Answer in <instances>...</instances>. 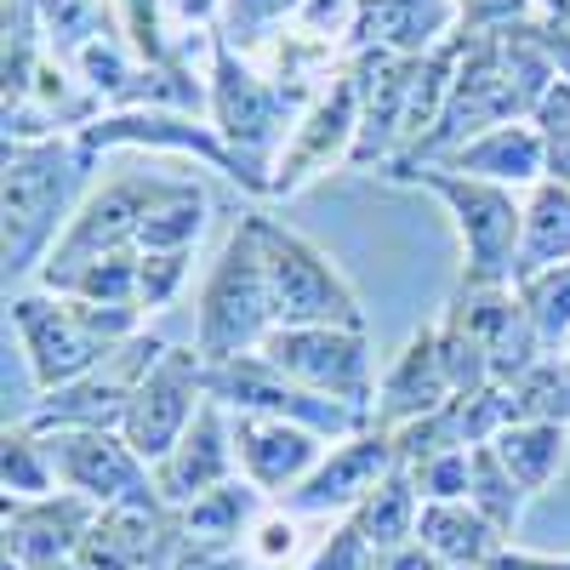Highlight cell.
<instances>
[{"instance_id": "1", "label": "cell", "mask_w": 570, "mask_h": 570, "mask_svg": "<svg viewBox=\"0 0 570 570\" xmlns=\"http://www.w3.org/2000/svg\"><path fill=\"white\" fill-rule=\"evenodd\" d=\"M12 325L23 337L35 383L52 394L80 383L86 371H98L120 343L137 337V308H104V303H80V297H12Z\"/></svg>"}, {"instance_id": "2", "label": "cell", "mask_w": 570, "mask_h": 570, "mask_svg": "<svg viewBox=\"0 0 570 570\" xmlns=\"http://www.w3.org/2000/svg\"><path fill=\"white\" fill-rule=\"evenodd\" d=\"M86 142H7V279H23L52 257V234L69 212L75 183L86 177Z\"/></svg>"}, {"instance_id": "3", "label": "cell", "mask_w": 570, "mask_h": 570, "mask_svg": "<svg viewBox=\"0 0 570 570\" xmlns=\"http://www.w3.org/2000/svg\"><path fill=\"white\" fill-rule=\"evenodd\" d=\"M257 257H263V279H268V303H274V325H348L365 331V308L348 292V279L331 268V257L303 240L297 228H285L274 217H246Z\"/></svg>"}, {"instance_id": "4", "label": "cell", "mask_w": 570, "mask_h": 570, "mask_svg": "<svg viewBox=\"0 0 570 570\" xmlns=\"http://www.w3.org/2000/svg\"><path fill=\"white\" fill-rule=\"evenodd\" d=\"M303 104V86H268L240 52L234 40H217V63H212V109H217V137L234 149L263 195H274V149L292 142V109Z\"/></svg>"}, {"instance_id": "5", "label": "cell", "mask_w": 570, "mask_h": 570, "mask_svg": "<svg viewBox=\"0 0 570 570\" xmlns=\"http://www.w3.org/2000/svg\"><path fill=\"white\" fill-rule=\"evenodd\" d=\"M166 188H171V177H155V171H126V177L104 183L98 195L80 206V217L58 234L52 257L40 263V285L69 297L75 279L91 263H104L115 252H137V234H142V223H149V212L160 206Z\"/></svg>"}, {"instance_id": "6", "label": "cell", "mask_w": 570, "mask_h": 570, "mask_svg": "<svg viewBox=\"0 0 570 570\" xmlns=\"http://www.w3.org/2000/svg\"><path fill=\"white\" fill-rule=\"evenodd\" d=\"M394 183H422L451 206L456 234L468 246V274L462 285H513L519 268V240H525V212L513 206V195L502 183H480L462 171H440V166H411V171H389Z\"/></svg>"}, {"instance_id": "7", "label": "cell", "mask_w": 570, "mask_h": 570, "mask_svg": "<svg viewBox=\"0 0 570 570\" xmlns=\"http://www.w3.org/2000/svg\"><path fill=\"white\" fill-rule=\"evenodd\" d=\"M274 331V303H268V279H263V257L252 228L240 223L228 234V246L206 279V297H200V331H195V348L206 365H228V360H246L268 343Z\"/></svg>"}, {"instance_id": "8", "label": "cell", "mask_w": 570, "mask_h": 570, "mask_svg": "<svg viewBox=\"0 0 570 570\" xmlns=\"http://www.w3.org/2000/svg\"><path fill=\"white\" fill-rule=\"evenodd\" d=\"M257 354L279 376H292V383H303L325 400H343V405H354L376 422V360H371L365 331H348V325H274Z\"/></svg>"}, {"instance_id": "9", "label": "cell", "mask_w": 570, "mask_h": 570, "mask_svg": "<svg viewBox=\"0 0 570 570\" xmlns=\"http://www.w3.org/2000/svg\"><path fill=\"white\" fill-rule=\"evenodd\" d=\"M513 115H531V109H525V98H519V86H513V75H508V63H502L497 35H473V29H468V58H462V69H456V86H451V104H445L440 126L428 131L411 155H400V160L383 166V171H411V166L434 160V155H456L462 142L508 126Z\"/></svg>"}, {"instance_id": "10", "label": "cell", "mask_w": 570, "mask_h": 570, "mask_svg": "<svg viewBox=\"0 0 570 570\" xmlns=\"http://www.w3.org/2000/svg\"><path fill=\"white\" fill-rule=\"evenodd\" d=\"M206 389L217 405L240 411V416H279V422H297L320 440H360L371 434V416L343 405V400H325L292 376H279L263 354H246V360H228V365H206Z\"/></svg>"}, {"instance_id": "11", "label": "cell", "mask_w": 570, "mask_h": 570, "mask_svg": "<svg viewBox=\"0 0 570 570\" xmlns=\"http://www.w3.org/2000/svg\"><path fill=\"white\" fill-rule=\"evenodd\" d=\"M46 462H52L58 485L98 502V508H120V502H160L155 491V468L142 462L126 434L115 428H52V434H35Z\"/></svg>"}, {"instance_id": "12", "label": "cell", "mask_w": 570, "mask_h": 570, "mask_svg": "<svg viewBox=\"0 0 570 570\" xmlns=\"http://www.w3.org/2000/svg\"><path fill=\"white\" fill-rule=\"evenodd\" d=\"M166 348L171 343L142 337V331H137V337L120 343L98 371H86L80 383L46 394L29 411V434H52V428H115V434H120V422H126V411H131V400L142 389V376L160 365Z\"/></svg>"}, {"instance_id": "13", "label": "cell", "mask_w": 570, "mask_h": 570, "mask_svg": "<svg viewBox=\"0 0 570 570\" xmlns=\"http://www.w3.org/2000/svg\"><path fill=\"white\" fill-rule=\"evenodd\" d=\"M206 400H212V389H206L200 348H166L160 365L142 376V389H137V400H131V411L120 422V434H126V445L142 462L155 468V462H166L177 451V440L188 434V428H195Z\"/></svg>"}, {"instance_id": "14", "label": "cell", "mask_w": 570, "mask_h": 570, "mask_svg": "<svg viewBox=\"0 0 570 570\" xmlns=\"http://www.w3.org/2000/svg\"><path fill=\"white\" fill-rule=\"evenodd\" d=\"M183 553V525L166 502H120L91 519L75 553L80 570H171Z\"/></svg>"}, {"instance_id": "15", "label": "cell", "mask_w": 570, "mask_h": 570, "mask_svg": "<svg viewBox=\"0 0 570 570\" xmlns=\"http://www.w3.org/2000/svg\"><path fill=\"white\" fill-rule=\"evenodd\" d=\"M98 513H104L98 502H86L75 491H52L35 502L7 497V559H18L23 570H58L80 553Z\"/></svg>"}, {"instance_id": "16", "label": "cell", "mask_w": 570, "mask_h": 570, "mask_svg": "<svg viewBox=\"0 0 570 570\" xmlns=\"http://www.w3.org/2000/svg\"><path fill=\"white\" fill-rule=\"evenodd\" d=\"M354 137H360V80L343 75L314 104V115L292 131V142L279 149V160H274V195H292V188H303L331 160H348Z\"/></svg>"}, {"instance_id": "17", "label": "cell", "mask_w": 570, "mask_h": 570, "mask_svg": "<svg viewBox=\"0 0 570 570\" xmlns=\"http://www.w3.org/2000/svg\"><path fill=\"white\" fill-rule=\"evenodd\" d=\"M456 303H462V314L473 320V331H480V343L491 354V383L519 389L542 365V337H537L525 303H519V292L513 285H462Z\"/></svg>"}, {"instance_id": "18", "label": "cell", "mask_w": 570, "mask_h": 570, "mask_svg": "<svg viewBox=\"0 0 570 570\" xmlns=\"http://www.w3.org/2000/svg\"><path fill=\"white\" fill-rule=\"evenodd\" d=\"M400 468V451H394V434L371 428L360 440H343L331 451L308 480L292 491V513H331V508H360L376 485Z\"/></svg>"}, {"instance_id": "19", "label": "cell", "mask_w": 570, "mask_h": 570, "mask_svg": "<svg viewBox=\"0 0 570 570\" xmlns=\"http://www.w3.org/2000/svg\"><path fill=\"white\" fill-rule=\"evenodd\" d=\"M234 422H223V405L206 400L195 428L177 440V451L166 462H155V491L171 513H183L188 502H200L206 491L228 485L234 480Z\"/></svg>"}, {"instance_id": "20", "label": "cell", "mask_w": 570, "mask_h": 570, "mask_svg": "<svg viewBox=\"0 0 570 570\" xmlns=\"http://www.w3.org/2000/svg\"><path fill=\"white\" fill-rule=\"evenodd\" d=\"M320 434L279 416H240L234 411V462L246 468V480L257 491H297L308 473L325 462Z\"/></svg>"}, {"instance_id": "21", "label": "cell", "mask_w": 570, "mask_h": 570, "mask_svg": "<svg viewBox=\"0 0 570 570\" xmlns=\"http://www.w3.org/2000/svg\"><path fill=\"white\" fill-rule=\"evenodd\" d=\"M451 400H456V394H451V376H445V365H440V337H434V331H416V337L405 343V354L394 360L383 394H376V428H383V434H394V428L434 416V411L451 405Z\"/></svg>"}, {"instance_id": "22", "label": "cell", "mask_w": 570, "mask_h": 570, "mask_svg": "<svg viewBox=\"0 0 570 570\" xmlns=\"http://www.w3.org/2000/svg\"><path fill=\"white\" fill-rule=\"evenodd\" d=\"M80 142L91 155L98 149H115V142H155V149H183V155H206L212 166H223L234 183H246L252 195H263V183L234 160V149L223 137H212L206 126H188V120H171V115H120V120H98V126H86Z\"/></svg>"}, {"instance_id": "23", "label": "cell", "mask_w": 570, "mask_h": 570, "mask_svg": "<svg viewBox=\"0 0 570 570\" xmlns=\"http://www.w3.org/2000/svg\"><path fill=\"white\" fill-rule=\"evenodd\" d=\"M416 542L445 570H491V559L508 548V537L473 502H422Z\"/></svg>"}, {"instance_id": "24", "label": "cell", "mask_w": 570, "mask_h": 570, "mask_svg": "<svg viewBox=\"0 0 570 570\" xmlns=\"http://www.w3.org/2000/svg\"><path fill=\"white\" fill-rule=\"evenodd\" d=\"M445 171H462V177H480V183H531L548 171V137L537 126H497L485 137L462 142L456 155H445Z\"/></svg>"}, {"instance_id": "25", "label": "cell", "mask_w": 570, "mask_h": 570, "mask_svg": "<svg viewBox=\"0 0 570 570\" xmlns=\"http://www.w3.org/2000/svg\"><path fill=\"white\" fill-rule=\"evenodd\" d=\"M451 12H456L451 0H365L354 40L383 46V52H400V58H428L434 35H445Z\"/></svg>"}, {"instance_id": "26", "label": "cell", "mask_w": 570, "mask_h": 570, "mask_svg": "<svg viewBox=\"0 0 570 570\" xmlns=\"http://www.w3.org/2000/svg\"><path fill=\"white\" fill-rule=\"evenodd\" d=\"M257 508H263V491L252 480H228V485L206 491L200 502H188L177 513L183 548H240V537L257 519Z\"/></svg>"}, {"instance_id": "27", "label": "cell", "mask_w": 570, "mask_h": 570, "mask_svg": "<svg viewBox=\"0 0 570 570\" xmlns=\"http://www.w3.org/2000/svg\"><path fill=\"white\" fill-rule=\"evenodd\" d=\"M559 263H570V188L542 183L525 206V240H519L513 285H525V279H537Z\"/></svg>"}, {"instance_id": "28", "label": "cell", "mask_w": 570, "mask_h": 570, "mask_svg": "<svg viewBox=\"0 0 570 570\" xmlns=\"http://www.w3.org/2000/svg\"><path fill=\"white\" fill-rule=\"evenodd\" d=\"M416 519H422V491H416V480H411L405 462L354 508V525H360V537H365L376 553H394V548L416 542Z\"/></svg>"}, {"instance_id": "29", "label": "cell", "mask_w": 570, "mask_h": 570, "mask_svg": "<svg viewBox=\"0 0 570 570\" xmlns=\"http://www.w3.org/2000/svg\"><path fill=\"white\" fill-rule=\"evenodd\" d=\"M491 445L519 480V491H542L564 462V422H508Z\"/></svg>"}, {"instance_id": "30", "label": "cell", "mask_w": 570, "mask_h": 570, "mask_svg": "<svg viewBox=\"0 0 570 570\" xmlns=\"http://www.w3.org/2000/svg\"><path fill=\"white\" fill-rule=\"evenodd\" d=\"M200 228H206V188L171 177V188L160 195V206L149 212V223L137 234V252H188L200 240Z\"/></svg>"}, {"instance_id": "31", "label": "cell", "mask_w": 570, "mask_h": 570, "mask_svg": "<svg viewBox=\"0 0 570 570\" xmlns=\"http://www.w3.org/2000/svg\"><path fill=\"white\" fill-rule=\"evenodd\" d=\"M468 502L480 508L502 537H513L519 508H525V491H519L508 462L497 456V445H473V456H468Z\"/></svg>"}, {"instance_id": "32", "label": "cell", "mask_w": 570, "mask_h": 570, "mask_svg": "<svg viewBox=\"0 0 570 570\" xmlns=\"http://www.w3.org/2000/svg\"><path fill=\"white\" fill-rule=\"evenodd\" d=\"M434 337H440V365L451 376V394H485V389H497L491 383V354L480 343V331H473V320L462 314V303H451V314H445V325L434 331Z\"/></svg>"}, {"instance_id": "33", "label": "cell", "mask_w": 570, "mask_h": 570, "mask_svg": "<svg viewBox=\"0 0 570 570\" xmlns=\"http://www.w3.org/2000/svg\"><path fill=\"white\" fill-rule=\"evenodd\" d=\"M513 292H519V303H525L542 348L570 343V263H559V268H548V274H537L525 285H513Z\"/></svg>"}, {"instance_id": "34", "label": "cell", "mask_w": 570, "mask_h": 570, "mask_svg": "<svg viewBox=\"0 0 570 570\" xmlns=\"http://www.w3.org/2000/svg\"><path fill=\"white\" fill-rule=\"evenodd\" d=\"M46 63H35V12L29 0H7V109L35 98V80Z\"/></svg>"}, {"instance_id": "35", "label": "cell", "mask_w": 570, "mask_h": 570, "mask_svg": "<svg viewBox=\"0 0 570 570\" xmlns=\"http://www.w3.org/2000/svg\"><path fill=\"white\" fill-rule=\"evenodd\" d=\"M40 18L46 29H52V46H58V58H80L91 40H104V0H40Z\"/></svg>"}, {"instance_id": "36", "label": "cell", "mask_w": 570, "mask_h": 570, "mask_svg": "<svg viewBox=\"0 0 570 570\" xmlns=\"http://www.w3.org/2000/svg\"><path fill=\"white\" fill-rule=\"evenodd\" d=\"M58 491V473L52 462H46L40 440L29 434H7V497L12 502H35V497H52Z\"/></svg>"}, {"instance_id": "37", "label": "cell", "mask_w": 570, "mask_h": 570, "mask_svg": "<svg viewBox=\"0 0 570 570\" xmlns=\"http://www.w3.org/2000/svg\"><path fill=\"white\" fill-rule=\"evenodd\" d=\"M468 456L473 451H440L411 468L422 502H468Z\"/></svg>"}, {"instance_id": "38", "label": "cell", "mask_w": 570, "mask_h": 570, "mask_svg": "<svg viewBox=\"0 0 570 570\" xmlns=\"http://www.w3.org/2000/svg\"><path fill=\"white\" fill-rule=\"evenodd\" d=\"M188 274V252H142L137 263V308H166Z\"/></svg>"}, {"instance_id": "39", "label": "cell", "mask_w": 570, "mask_h": 570, "mask_svg": "<svg viewBox=\"0 0 570 570\" xmlns=\"http://www.w3.org/2000/svg\"><path fill=\"white\" fill-rule=\"evenodd\" d=\"M303 570H376V548L360 537V525L348 519L337 537H325V542H320V553H314Z\"/></svg>"}, {"instance_id": "40", "label": "cell", "mask_w": 570, "mask_h": 570, "mask_svg": "<svg viewBox=\"0 0 570 570\" xmlns=\"http://www.w3.org/2000/svg\"><path fill=\"white\" fill-rule=\"evenodd\" d=\"M223 7H228V35L223 40H257L285 12H303V0H223Z\"/></svg>"}, {"instance_id": "41", "label": "cell", "mask_w": 570, "mask_h": 570, "mask_svg": "<svg viewBox=\"0 0 570 570\" xmlns=\"http://www.w3.org/2000/svg\"><path fill=\"white\" fill-rule=\"evenodd\" d=\"M120 18H126V35H131V52L149 58V63H166V40H160L155 0H120Z\"/></svg>"}, {"instance_id": "42", "label": "cell", "mask_w": 570, "mask_h": 570, "mask_svg": "<svg viewBox=\"0 0 570 570\" xmlns=\"http://www.w3.org/2000/svg\"><path fill=\"white\" fill-rule=\"evenodd\" d=\"M360 12H365V0H303V18H308L314 35H343L348 29V40H354Z\"/></svg>"}, {"instance_id": "43", "label": "cell", "mask_w": 570, "mask_h": 570, "mask_svg": "<svg viewBox=\"0 0 570 570\" xmlns=\"http://www.w3.org/2000/svg\"><path fill=\"white\" fill-rule=\"evenodd\" d=\"M171 570H263V564L240 548H183L171 559Z\"/></svg>"}, {"instance_id": "44", "label": "cell", "mask_w": 570, "mask_h": 570, "mask_svg": "<svg viewBox=\"0 0 570 570\" xmlns=\"http://www.w3.org/2000/svg\"><path fill=\"white\" fill-rule=\"evenodd\" d=\"M292 548H297V525H292V519H268V525H263V542H257V553H252V559L268 570L279 553H292Z\"/></svg>"}, {"instance_id": "45", "label": "cell", "mask_w": 570, "mask_h": 570, "mask_svg": "<svg viewBox=\"0 0 570 570\" xmlns=\"http://www.w3.org/2000/svg\"><path fill=\"white\" fill-rule=\"evenodd\" d=\"M376 570H445V564L428 553L422 542H405V548H394V553H376Z\"/></svg>"}, {"instance_id": "46", "label": "cell", "mask_w": 570, "mask_h": 570, "mask_svg": "<svg viewBox=\"0 0 570 570\" xmlns=\"http://www.w3.org/2000/svg\"><path fill=\"white\" fill-rule=\"evenodd\" d=\"M542 137H548V183L570 188V126H553Z\"/></svg>"}, {"instance_id": "47", "label": "cell", "mask_w": 570, "mask_h": 570, "mask_svg": "<svg viewBox=\"0 0 570 570\" xmlns=\"http://www.w3.org/2000/svg\"><path fill=\"white\" fill-rule=\"evenodd\" d=\"M491 570H570V559H542V553H519V548H502L491 559Z\"/></svg>"}, {"instance_id": "48", "label": "cell", "mask_w": 570, "mask_h": 570, "mask_svg": "<svg viewBox=\"0 0 570 570\" xmlns=\"http://www.w3.org/2000/svg\"><path fill=\"white\" fill-rule=\"evenodd\" d=\"M212 12H217V0H177V18L183 23H206Z\"/></svg>"}, {"instance_id": "49", "label": "cell", "mask_w": 570, "mask_h": 570, "mask_svg": "<svg viewBox=\"0 0 570 570\" xmlns=\"http://www.w3.org/2000/svg\"><path fill=\"white\" fill-rule=\"evenodd\" d=\"M58 570H80V564H75V559H69V564H58Z\"/></svg>"}, {"instance_id": "50", "label": "cell", "mask_w": 570, "mask_h": 570, "mask_svg": "<svg viewBox=\"0 0 570 570\" xmlns=\"http://www.w3.org/2000/svg\"><path fill=\"white\" fill-rule=\"evenodd\" d=\"M542 7H548V0H542Z\"/></svg>"}]
</instances>
